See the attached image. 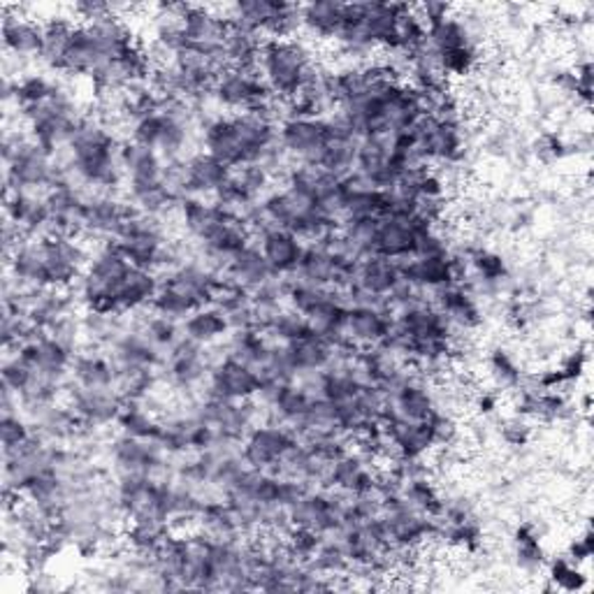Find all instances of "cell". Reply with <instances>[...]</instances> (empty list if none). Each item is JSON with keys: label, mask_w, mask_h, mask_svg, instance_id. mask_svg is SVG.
I'll list each match as a JSON object with an SVG mask.
<instances>
[{"label": "cell", "mask_w": 594, "mask_h": 594, "mask_svg": "<svg viewBox=\"0 0 594 594\" xmlns=\"http://www.w3.org/2000/svg\"><path fill=\"white\" fill-rule=\"evenodd\" d=\"M416 14L420 16V22L426 24V28L434 26L436 22H442V19L451 16L453 8L446 3H423V5H414Z\"/></svg>", "instance_id": "44"}, {"label": "cell", "mask_w": 594, "mask_h": 594, "mask_svg": "<svg viewBox=\"0 0 594 594\" xmlns=\"http://www.w3.org/2000/svg\"><path fill=\"white\" fill-rule=\"evenodd\" d=\"M401 277L416 283L418 289L423 291H434L439 286H446L457 281L455 277V263L451 256H432V258H405L397 260Z\"/></svg>", "instance_id": "21"}, {"label": "cell", "mask_w": 594, "mask_h": 594, "mask_svg": "<svg viewBox=\"0 0 594 594\" xmlns=\"http://www.w3.org/2000/svg\"><path fill=\"white\" fill-rule=\"evenodd\" d=\"M159 289H161V279L156 277V272L140 270V267H130V272L126 275L117 293H114V298H112L114 312L136 314V312L149 310Z\"/></svg>", "instance_id": "17"}, {"label": "cell", "mask_w": 594, "mask_h": 594, "mask_svg": "<svg viewBox=\"0 0 594 594\" xmlns=\"http://www.w3.org/2000/svg\"><path fill=\"white\" fill-rule=\"evenodd\" d=\"M590 555H592V532H585L583 536H579V539H573L571 546H569V555L567 558L571 562H587L590 560Z\"/></svg>", "instance_id": "45"}, {"label": "cell", "mask_w": 594, "mask_h": 594, "mask_svg": "<svg viewBox=\"0 0 594 594\" xmlns=\"http://www.w3.org/2000/svg\"><path fill=\"white\" fill-rule=\"evenodd\" d=\"M228 333L230 328L223 312L212 304L200 306V310H196L182 323V335L190 341L200 343V347H212V343L223 341Z\"/></svg>", "instance_id": "27"}, {"label": "cell", "mask_w": 594, "mask_h": 594, "mask_svg": "<svg viewBox=\"0 0 594 594\" xmlns=\"http://www.w3.org/2000/svg\"><path fill=\"white\" fill-rule=\"evenodd\" d=\"M119 140L98 117H84L66 147V165L86 194H119L124 170Z\"/></svg>", "instance_id": "1"}, {"label": "cell", "mask_w": 594, "mask_h": 594, "mask_svg": "<svg viewBox=\"0 0 594 594\" xmlns=\"http://www.w3.org/2000/svg\"><path fill=\"white\" fill-rule=\"evenodd\" d=\"M428 43L434 47L439 56L465 49V47H476L474 31L469 28L465 19H459L455 14L442 19V22H436L434 26L428 28Z\"/></svg>", "instance_id": "29"}, {"label": "cell", "mask_w": 594, "mask_h": 594, "mask_svg": "<svg viewBox=\"0 0 594 594\" xmlns=\"http://www.w3.org/2000/svg\"><path fill=\"white\" fill-rule=\"evenodd\" d=\"M478 409H481L484 414H492L497 409V397L486 393L481 399H478Z\"/></svg>", "instance_id": "46"}, {"label": "cell", "mask_w": 594, "mask_h": 594, "mask_svg": "<svg viewBox=\"0 0 594 594\" xmlns=\"http://www.w3.org/2000/svg\"><path fill=\"white\" fill-rule=\"evenodd\" d=\"M202 147L205 153L230 170L244 165V151L233 117H219L212 124H207L202 128Z\"/></svg>", "instance_id": "20"}, {"label": "cell", "mask_w": 594, "mask_h": 594, "mask_svg": "<svg viewBox=\"0 0 594 594\" xmlns=\"http://www.w3.org/2000/svg\"><path fill=\"white\" fill-rule=\"evenodd\" d=\"M426 223L414 217H383L376 225L374 256H383L391 260H405L414 256L416 235Z\"/></svg>", "instance_id": "13"}, {"label": "cell", "mask_w": 594, "mask_h": 594, "mask_svg": "<svg viewBox=\"0 0 594 594\" xmlns=\"http://www.w3.org/2000/svg\"><path fill=\"white\" fill-rule=\"evenodd\" d=\"M14 82H16L14 105H16L19 112L45 103L49 95L54 93L56 84H59V82L49 80V77L37 74V72H26L24 77H19V80H14Z\"/></svg>", "instance_id": "36"}, {"label": "cell", "mask_w": 594, "mask_h": 594, "mask_svg": "<svg viewBox=\"0 0 594 594\" xmlns=\"http://www.w3.org/2000/svg\"><path fill=\"white\" fill-rule=\"evenodd\" d=\"M196 532H200L205 539L214 544H235L244 539V532L235 519V513L230 511L225 500H209L202 504Z\"/></svg>", "instance_id": "23"}, {"label": "cell", "mask_w": 594, "mask_h": 594, "mask_svg": "<svg viewBox=\"0 0 594 594\" xmlns=\"http://www.w3.org/2000/svg\"><path fill=\"white\" fill-rule=\"evenodd\" d=\"M66 405L74 411V416L93 430L117 423L124 409V401L112 391H91L77 386L72 381L66 383Z\"/></svg>", "instance_id": "9"}, {"label": "cell", "mask_w": 594, "mask_h": 594, "mask_svg": "<svg viewBox=\"0 0 594 594\" xmlns=\"http://www.w3.org/2000/svg\"><path fill=\"white\" fill-rule=\"evenodd\" d=\"M418 151L428 163L457 165L465 159V130L463 121H444L434 117H420L411 128Z\"/></svg>", "instance_id": "3"}, {"label": "cell", "mask_w": 594, "mask_h": 594, "mask_svg": "<svg viewBox=\"0 0 594 594\" xmlns=\"http://www.w3.org/2000/svg\"><path fill=\"white\" fill-rule=\"evenodd\" d=\"M16 353L28 362L35 374L51 378L56 383H63V386L70 381V368L77 356L72 349L66 347V343H61L47 333L33 335L26 343L16 349Z\"/></svg>", "instance_id": "7"}, {"label": "cell", "mask_w": 594, "mask_h": 594, "mask_svg": "<svg viewBox=\"0 0 594 594\" xmlns=\"http://www.w3.org/2000/svg\"><path fill=\"white\" fill-rule=\"evenodd\" d=\"M386 399H388L386 418L430 420L439 411L436 397L430 391L428 381L423 376H418L416 370L407 378H401L395 388L386 391Z\"/></svg>", "instance_id": "8"}, {"label": "cell", "mask_w": 594, "mask_h": 594, "mask_svg": "<svg viewBox=\"0 0 594 594\" xmlns=\"http://www.w3.org/2000/svg\"><path fill=\"white\" fill-rule=\"evenodd\" d=\"M343 8L347 3H337V0H316V3L300 5L302 31L321 37V40H337L343 22Z\"/></svg>", "instance_id": "26"}, {"label": "cell", "mask_w": 594, "mask_h": 594, "mask_svg": "<svg viewBox=\"0 0 594 594\" xmlns=\"http://www.w3.org/2000/svg\"><path fill=\"white\" fill-rule=\"evenodd\" d=\"M328 138V119H289L279 126V144L302 165H321Z\"/></svg>", "instance_id": "5"}, {"label": "cell", "mask_w": 594, "mask_h": 594, "mask_svg": "<svg viewBox=\"0 0 594 594\" xmlns=\"http://www.w3.org/2000/svg\"><path fill=\"white\" fill-rule=\"evenodd\" d=\"M286 349H289V356H291V362H293L298 376L306 374V372L325 370L330 365V360L335 356L333 343L321 335H314V333L293 341V343H286Z\"/></svg>", "instance_id": "28"}, {"label": "cell", "mask_w": 594, "mask_h": 594, "mask_svg": "<svg viewBox=\"0 0 594 594\" xmlns=\"http://www.w3.org/2000/svg\"><path fill=\"white\" fill-rule=\"evenodd\" d=\"M263 45H265L263 35L228 24V33L223 37V47H221L228 68L260 72L258 63H260Z\"/></svg>", "instance_id": "24"}, {"label": "cell", "mask_w": 594, "mask_h": 594, "mask_svg": "<svg viewBox=\"0 0 594 594\" xmlns=\"http://www.w3.org/2000/svg\"><path fill=\"white\" fill-rule=\"evenodd\" d=\"M546 562L539 534L532 525H521L515 529V564L525 573H536Z\"/></svg>", "instance_id": "35"}, {"label": "cell", "mask_w": 594, "mask_h": 594, "mask_svg": "<svg viewBox=\"0 0 594 594\" xmlns=\"http://www.w3.org/2000/svg\"><path fill=\"white\" fill-rule=\"evenodd\" d=\"M323 541V536L314 529H306V527H291V532L286 534V548H289V552L293 555V558L306 562L312 558V555L318 550Z\"/></svg>", "instance_id": "42"}, {"label": "cell", "mask_w": 594, "mask_h": 594, "mask_svg": "<svg viewBox=\"0 0 594 594\" xmlns=\"http://www.w3.org/2000/svg\"><path fill=\"white\" fill-rule=\"evenodd\" d=\"M45 43V24H37L31 16L14 14L12 8L3 10V45L5 54L19 61L37 59Z\"/></svg>", "instance_id": "12"}, {"label": "cell", "mask_w": 594, "mask_h": 594, "mask_svg": "<svg viewBox=\"0 0 594 594\" xmlns=\"http://www.w3.org/2000/svg\"><path fill=\"white\" fill-rule=\"evenodd\" d=\"M219 277H225L228 281L237 283L246 293H254L275 275L270 270V265L265 263L258 244H248L242 248V252H237L233 258H230L228 270Z\"/></svg>", "instance_id": "22"}, {"label": "cell", "mask_w": 594, "mask_h": 594, "mask_svg": "<svg viewBox=\"0 0 594 594\" xmlns=\"http://www.w3.org/2000/svg\"><path fill=\"white\" fill-rule=\"evenodd\" d=\"M35 436L33 426L22 414H12V416H3L0 420V439H3V457L12 455L16 451H22L31 439Z\"/></svg>", "instance_id": "38"}, {"label": "cell", "mask_w": 594, "mask_h": 594, "mask_svg": "<svg viewBox=\"0 0 594 594\" xmlns=\"http://www.w3.org/2000/svg\"><path fill=\"white\" fill-rule=\"evenodd\" d=\"M119 161L128 196H138L142 190L163 184L165 161L161 159L159 151L128 140L119 149Z\"/></svg>", "instance_id": "10"}, {"label": "cell", "mask_w": 594, "mask_h": 594, "mask_svg": "<svg viewBox=\"0 0 594 594\" xmlns=\"http://www.w3.org/2000/svg\"><path fill=\"white\" fill-rule=\"evenodd\" d=\"M230 177V167L219 163L209 153H194L184 159V190L188 198H217Z\"/></svg>", "instance_id": "15"}, {"label": "cell", "mask_w": 594, "mask_h": 594, "mask_svg": "<svg viewBox=\"0 0 594 594\" xmlns=\"http://www.w3.org/2000/svg\"><path fill=\"white\" fill-rule=\"evenodd\" d=\"M306 335H312L310 323H306V318L300 312L291 310V306H286V310L279 312L270 333H267V337L277 343H293Z\"/></svg>", "instance_id": "37"}, {"label": "cell", "mask_w": 594, "mask_h": 594, "mask_svg": "<svg viewBox=\"0 0 594 594\" xmlns=\"http://www.w3.org/2000/svg\"><path fill=\"white\" fill-rule=\"evenodd\" d=\"M114 374H117V368L112 358L95 351H80L70 368V381L91 391H112Z\"/></svg>", "instance_id": "25"}, {"label": "cell", "mask_w": 594, "mask_h": 594, "mask_svg": "<svg viewBox=\"0 0 594 594\" xmlns=\"http://www.w3.org/2000/svg\"><path fill=\"white\" fill-rule=\"evenodd\" d=\"M138 328L144 333V337L153 343V347H156L163 356L170 353V349L175 347V343L184 337L182 335V323L177 321H170L165 316H159V314H153L151 312V306H149V316L140 318L138 321Z\"/></svg>", "instance_id": "34"}, {"label": "cell", "mask_w": 594, "mask_h": 594, "mask_svg": "<svg viewBox=\"0 0 594 594\" xmlns=\"http://www.w3.org/2000/svg\"><path fill=\"white\" fill-rule=\"evenodd\" d=\"M295 442H298V436L286 426L263 423L244 436L242 457L248 467L260 469V471H272L279 465V459L289 453V449Z\"/></svg>", "instance_id": "6"}, {"label": "cell", "mask_w": 594, "mask_h": 594, "mask_svg": "<svg viewBox=\"0 0 594 594\" xmlns=\"http://www.w3.org/2000/svg\"><path fill=\"white\" fill-rule=\"evenodd\" d=\"M376 484V471L372 467V459L358 453L356 449H349L341 453L330 469L328 488H337L349 494H360Z\"/></svg>", "instance_id": "18"}, {"label": "cell", "mask_w": 594, "mask_h": 594, "mask_svg": "<svg viewBox=\"0 0 594 594\" xmlns=\"http://www.w3.org/2000/svg\"><path fill=\"white\" fill-rule=\"evenodd\" d=\"M321 66L304 43L295 40H265L260 51V77L277 98H295L312 82Z\"/></svg>", "instance_id": "2"}, {"label": "cell", "mask_w": 594, "mask_h": 594, "mask_svg": "<svg viewBox=\"0 0 594 594\" xmlns=\"http://www.w3.org/2000/svg\"><path fill=\"white\" fill-rule=\"evenodd\" d=\"M117 426L121 434L136 436V439H159L161 432V418L153 416L142 401H132V405H124Z\"/></svg>", "instance_id": "32"}, {"label": "cell", "mask_w": 594, "mask_h": 594, "mask_svg": "<svg viewBox=\"0 0 594 594\" xmlns=\"http://www.w3.org/2000/svg\"><path fill=\"white\" fill-rule=\"evenodd\" d=\"M40 248L49 289H74L91 258L84 244L77 237H47L40 240Z\"/></svg>", "instance_id": "4"}, {"label": "cell", "mask_w": 594, "mask_h": 594, "mask_svg": "<svg viewBox=\"0 0 594 594\" xmlns=\"http://www.w3.org/2000/svg\"><path fill=\"white\" fill-rule=\"evenodd\" d=\"M72 28H74V24L68 22V19H63V16L49 19V22L45 24V43H43L40 56H37V61H40L47 70L61 72Z\"/></svg>", "instance_id": "30"}, {"label": "cell", "mask_w": 594, "mask_h": 594, "mask_svg": "<svg viewBox=\"0 0 594 594\" xmlns=\"http://www.w3.org/2000/svg\"><path fill=\"white\" fill-rule=\"evenodd\" d=\"M488 368H490V376L500 388L523 386V372L519 368V362H515L506 351L502 349L492 351L488 358Z\"/></svg>", "instance_id": "40"}, {"label": "cell", "mask_w": 594, "mask_h": 594, "mask_svg": "<svg viewBox=\"0 0 594 594\" xmlns=\"http://www.w3.org/2000/svg\"><path fill=\"white\" fill-rule=\"evenodd\" d=\"M393 318L397 328L407 335L409 343L428 339H451L446 318L442 316V312H436L430 302L414 304L409 310L395 314Z\"/></svg>", "instance_id": "19"}, {"label": "cell", "mask_w": 594, "mask_h": 594, "mask_svg": "<svg viewBox=\"0 0 594 594\" xmlns=\"http://www.w3.org/2000/svg\"><path fill=\"white\" fill-rule=\"evenodd\" d=\"M228 33L225 16L219 8L188 5L184 14V35L186 45L202 51H219L223 47V37Z\"/></svg>", "instance_id": "14"}, {"label": "cell", "mask_w": 594, "mask_h": 594, "mask_svg": "<svg viewBox=\"0 0 594 594\" xmlns=\"http://www.w3.org/2000/svg\"><path fill=\"white\" fill-rule=\"evenodd\" d=\"M399 497L411 509H416L423 515H430V519H439V513H442V506H444V497L439 494V490L428 481V476L401 484Z\"/></svg>", "instance_id": "31"}, {"label": "cell", "mask_w": 594, "mask_h": 594, "mask_svg": "<svg viewBox=\"0 0 594 594\" xmlns=\"http://www.w3.org/2000/svg\"><path fill=\"white\" fill-rule=\"evenodd\" d=\"M0 376H3V386L14 391L16 397H19L33 383L35 372H33V368L28 365V362L14 351V353H5Z\"/></svg>", "instance_id": "41"}, {"label": "cell", "mask_w": 594, "mask_h": 594, "mask_svg": "<svg viewBox=\"0 0 594 594\" xmlns=\"http://www.w3.org/2000/svg\"><path fill=\"white\" fill-rule=\"evenodd\" d=\"M548 579L552 587L560 592H581L587 583V576L581 571V567L569 558L552 560L548 567Z\"/></svg>", "instance_id": "39"}, {"label": "cell", "mask_w": 594, "mask_h": 594, "mask_svg": "<svg viewBox=\"0 0 594 594\" xmlns=\"http://www.w3.org/2000/svg\"><path fill=\"white\" fill-rule=\"evenodd\" d=\"M172 532L170 525L156 521H136L126 529V544L130 552L153 555Z\"/></svg>", "instance_id": "33"}, {"label": "cell", "mask_w": 594, "mask_h": 594, "mask_svg": "<svg viewBox=\"0 0 594 594\" xmlns=\"http://www.w3.org/2000/svg\"><path fill=\"white\" fill-rule=\"evenodd\" d=\"M258 388H260L258 372L235 358H223L221 362H217L207 381L209 395L230 401L254 399L258 395Z\"/></svg>", "instance_id": "11"}, {"label": "cell", "mask_w": 594, "mask_h": 594, "mask_svg": "<svg viewBox=\"0 0 594 594\" xmlns=\"http://www.w3.org/2000/svg\"><path fill=\"white\" fill-rule=\"evenodd\" d=\"M532 436V428L523 418H511L502 426V439L509 446H525Z\"/></svg>", "instance_id": "43"}, {"label": "cell", "mask_w": 594, "mask_h": 594, "mask_svg": "<svg viewBox=\"0 0 594 594\" xmlns=\"http://www.w3.org/2000/svg\"><path fill=\"white\" fill-rule=\"evenodd\" d=\"M258 248L265 263L270 265L272 275L291 277L298 270L306 244L295 233H291V230L272 228L258 240Z\"/></svg>", "instance_id": "16"}]
</instances>
